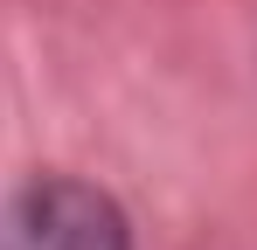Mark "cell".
Listing matches in <instances>:
<instances>
[{
    "label": "cell",
    "mask_w": 257,
    "mask_h": 250,
    "mask_svg": "<svg viewBox=\"0 0 257 250\" xmlns=\"http://www.w3.org/2000/svg\"><path fill=\"white\" fill-rule=\"evenodd\" d=\"M0 250H132L111 195L84 181H35L0 222Z\"/></svg>",
    "instance_id": "1"
}]
</instances>
